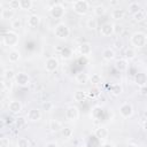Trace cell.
<instances>
[{
    "label": "cell",
    "instance_id": "cell-1",
    "mask_svg": "<svg viewBox=\"0 0 147 147\" xmlns=\"http://www.w3.org/2000/svg\"><path fill=\"white\" fill-rule=\"evenodd\" d=\"M131 44L137 47V48H141L147 46V36L146 33L141 32V31H137L131 36Z\"/></svg>",
    "mask_w": 147,
    "mask_h": 147
},
{
    "label": "cell",
    "instance_id": "cell-2",
    "mask_svg": "<svg viewBox=\"0 0 147 147\" xmlns=\"http://www.w3.org/2000/svg\"><path fill=\"white\" fill-rule=\"evenodd\" d=\"M20 41V36L15 32V31H7L5 34H3V38H2V42L3 45L8 46V47H14L18 44Z\"/></svg>",
    "mask_w": 147,
    "mask_h": 147
},
{
    "label": "cell",
    "instance_id": "cell-3",
    "mask_svg": "<svg viewBox=\"0 0 147 147\" xmlns=\"http://www.w3.org/2000/svg\"><path fill=\"white\" fill-rule=\"evenodd\" d=\"M54 34L59 39H67L70 36V29L65 23H59L54 29Z\"/></svg>",
    "mask_w": 147,
    "mask_h": 147
},
{
    "label": "cell",
    "instance_id": "cell-4",
    "mask_svg": "<svg viewBox=\"0 0 147 147\" xmlns=\"http://www.w3.org/2000/svg\"><path fill=\"white\" fill-rule=\"evenodd\" d=\"M72 9L78 15H85L90 9V3L86 0H77L72 3Z\"/></svg>",
    "mask_w": 147,
    "mask_h": 147
},
{
    "label": "cell",
    "instance_id": "cell-5",
    "mask_svg": "<svg viewBox=\"0 0 147 147\" xmlns=\"http://www.w3.org/2000/svg\"><path fill=\"white\" fill-rule=\"evenodd\" d=\"M64 14H65V8L62 3H55L49 8V15L55 20L62 18Z\"/></svg>",
    "mask_w": 147,
    "mask_h": 147
},
{
    "label": "cell",
    "instance_id": "cell-6",
    "mask_svg": "<svg viewBox=\"0 0 147 147\" xmlns=\"http://www.w3.org/2000/svg\"><path fill=\"white\" fill-rule=\"evenodd\" d=\"M14 80L21 87H26L30 84V77L25 72H18V74H16V77H15Z\"/></svg>",
    "mask_w": 147,
    "mask_h": 147
},
{
    "label": "cell",
    "instance_id": "cell-7",
    "mask_svg": "<svg viewBox=\"0 0 147 147\" xmlns=\"http://www.w3.org/2000/svg\"><path fill=\"white\" fill-rule=\"evenodd\" d=\"M119 114L124 118H129L133 115V107L129 102H124L119 106Z\"/></svg>",
    "mask_w": 147,
    "mask_h": 147
},
{
    "label": "cell",
    "instance_id": "cell-8",
    "mask_svg": "<svg viewBox=\"0 0 147 147\" xmlns=\"http://www.w3.org/2000/svg\"><path fill=\"white\" fill-rule=\"evenodd\" d=\"M79 117V110L75 106H70L65 109V118L68 121H76Z\"/></svg>",
    "mask_w": 147,
    "mask_h": 147
},
{
    "label": "cell",
    "instance_id": "cell-9",
    "mask_svg": "<svg viewBox=\"0 0 147 147\" xmlns=\"http://www.w3.org/2000/svg\"><path fill=\"white\" fill-rule=\"evenodd\" d=\"M26 118L29 122H38L41 118V111L38 108H31L26 114Z\"/></svg>",
    "mask_w": 147,
    "mask_h": 147
},
{
    "label": "cell",
    "instance_id": "cell-10",
    "mask_svg": "<svg viewBox=\"0 0 147 147\" xmlns=\"http://www.w3.org/2000/svg\"><path fill=\"white\" fill-rule=\"evenodd\" d=\"M59 68V60L56 57H49L46 60L45 62V69L48 71V72H53L55 71L56 69Z\"/></svg>",
    "mask_w": 147,
    "mask_h": 147
},
{
    "label": "cell",
    "instance_id": "cell-11",
    "mask_svg": "<svg viewBox=\"0 0 147 147\" xmlns=\"http://www.w3.org/2000/svg\"><path fill=\"white\" fill-rule=\"evenodd\" d=\"M114 33V26L111 23L107 22V23H103L101 26H100V34L102 37H109Z\"/></svg>",
    "mask_w": 147,
    "mask_h": 147
},
{
    "label": "cell",
    "instance_id": "cell-12",
    "mask_svg": "<svg viewBox=\"0 0 147 147\" xmlns=\"http://www.w3.org/2000/svg\"><path fill=\"white\" fill-rule=\"evenodd\" d=\"M22 108H23L22 103L20 101H17V100H11L8 103V110L11 114H20L22 111Z\"/></svg>",
    "mask_w": 147,
    "mask_h": 147
},
{
    "label": "cell",
    "instance_id": "cell-13",
    "mask_svg": "<svg viewBox=\"0 0 147 147\" xmlns=\"http://www.w3.org/2000/svg\"><path fill=\"white\" fill-rule=\"evenodd\" d=\"M14 16H15V10H14V9H11V8H9V7H5V8L1 9V13H0L1 20H3V21H9V20H11Z\"/></svg>",
    "mask_w": 147,
    "mask_h": 147
},
{
    "label": "cell",
    "instance_id": "cell-14",
    "mask_svg": "<svg viewBox=\"0 0 147 147\" xmlns=\"http://www.w3.org/2000/svg\"><path fill=\"white\" fill-rule=\"evenodd\" d=\"M94 134H95V137H96L99 140H105V139L108 138L109 131H108V129L105 127V126H99V127L95 129Z\"/></svg>",
    "mask_w": 147,
    "mask_h": 147
},
{
    "label": "cell",
    "instance_id": "cell-15",
    "mask_svg": "<svg viewBox=\"0 0 147 147\" xmlns=\"http://www.w3.org/2000/svg\"><path fill=\"white\" fill-rule=\"evenodd\" d=\"M39 24H40V16H39V15L32 14V15H30V16L28 17V25H29L30 28H32V29L38 28Z\"/></svg>",
    "mask_w": 147,
    "mask_h": 147
},
{
    "label": "cell",
    "instance_id": "cell-16",
    "mask_svg": "<svg viewBox=\"0 0 147 147\" xmlns=\"http://www.w3.org/2000/svg\"><path fill=\"white\" fill-rule=\"evenodd\" d=\"M49 129H51L52 132L56 133V132H61V130L63 129V126H62V123L60 121H57V119H51L49 121Z\"/></svg>",
    "mask_w": 147,
    "mask_h": 147
},
{
    "label": "cell",
    "instance_id": "cell-17",
    "mask_svg": "<svg viewBox=\"0 0 147 147\" xmlns=\"http://www.w3.org/2000/svg\"><path fill=\"white\" fill-rule=\"evenodd\" d=\"M115 67H116V69H117L118 71H122V72H123V71H126L127 68H129V61L125 60V59H119V60L116 61Z\"/></svg>",
    "mask_w": 147,
    "mask_h": 147
},
{
    "label": "cell",
    "instance_id": "cell-18",
    "mask_svg": "<svg viewBox=\"0 0 147 147\" xmlns=\"http://www.w3.org/2000/svg\"><path fill=\"white\" fill-rule=\"evenodd\" d=\"M124 16H125V10L122 9V8H115L111 11V17L115 21H121V20L124 18Z\"/></svg>",
    "mask_w": 147,
    "mask_h": 147
},
{
    "label": "cell",
    "instance_id": "cell-19",
    "mask_svg": "<svg viewBox=\"0 0 147 147\" xmlns=\"http://www.w3.org/2000/svg\"><path fill=\"white\" fill-rule=\"evenodd\" d=\"M78 49H79V53L82 54V55H90L91 53H92V46H91V44H88V42H83V44H80L79 45V47H78Z\"/></svg>",
    "mask_w": 147,
    "mask_h": 147
},
{
    "label": "cell",
    "instance_id": "cell-20",
    "mask_svg": "<svg viewBox=\"0 0 147 147\" xmlns=\"http://www.w3.org/2000/svg\"><path fill=\"white\" fill-rule=\"evenodd\" d=\"M75 79H76V83H77V84H79V85H85V84L90 80V76H88L87 74H85V72H79V74L76 75Z\"/></svg>",
    "mask_w": 147,
    "mask_h": 147
},
{
    "label": "cell",
    "instance_id": "cell-21",
    "mask_svg": "<svg viewBox=\"0 0 147 147\" xmlns=\"http://www.w3.org/2000/svg\"><path fill=\"white\" fill-rule=\"evenodd\" d=\"M21 59V53L17 49H11L8 53V61L11 63H16Z\"/></svg>",
    "mask_w": 147,
    "mask_h": 147
},
{
    "label": "cell",
    "instance_id": "cell-22",
    "mask_svg": "<svg viewBox=\"0 0 147 147\" xmlns=\"http://www.w3.org/2000/svg\"><path fill=\"white\" fill-rule=\"evenodd\" d=\"M134 82H136L137 85H139V87L146 85V83H147V75L144 74V72H139V74H137L136 77H134Z\"/></svg>",
    "mask_w": 147,
    "mask_h": 147
},
{
    "label": "cell",
    "instance_id": "cell-23",
    "mask_svg": "<svg viewBox=\"0 0 147 147\" xmlns=\"http://www.w3.org/2000/svg\"><path fill=\"white\" fill-rule=\"evenodd\" d=\"M102 57L106 60V61H111L115 59V51L110 47L108 48H105L103 52H102Z\"/></svg>",
    "mask_w": 147,
    "mask_h": 147
},
{
    "label": "cell",
    "instance_id": "cell-24",
    "mask_svg": "<svg viewBox=\"0 0 147 147\" xmlns=\"http://www.w3.org/2000/svg\"><path fill=\"white\" fill-rule=\"evenodd\" d=\"M93 13H94L95 16L100 17V16H103L107 13V8L103 5H96V6L93 7Z\"/></svg>",
    "mask_w": 147,
    "mask_h": 147
},
{
    "label": "cell",
    "instance_id": "cell-25",
    "mask_svg": "<svg viewBox=\"0 0 147 147\" xmlns=\"http://www.w3.org/2000/svg\"><path fill=\"white\" fill-rule=\"evenodd\" d=\"M86 92L85 91H83V90H77L75 93H74V100L76 101V102H82V101H84L85 99H86Z\"/></svg>",
    "mask_w": 147,
    "mask_h": 147
},
{
    "label": "cell",
    "instance_id": "cell-26",
    "mask_svg": "<svg viewBox=\"0 0 147 147\" xmlns=\"http://www.w3.org/2000/svg\"><path fill=\"white\" fill-rule=\"evenodd\" d=\"M86 26H87L88 30H92V31L96 30L98 29V21H96V18L93 17V16L88 17L87 21H86Z\"/></svg>",
    "mask_w": 147,
    "mask_h": 147
},
{
    "label": "cell",
    "instance_id": "cell-27",
    "mask_svg": "<svg viewBox=\"0 0 147 147\" xmlns=\"http://www.w3.org/2000/svg\"><path fill=\"white\" fill-rule=\"evenodd\" d=\"M16 77V74L14 72L13 69H5L2 72V79H7V80H14Z\"/></svg>",
    "mask_w": 147,
    "mask_h": 147
},
{
    "label": "cell",
    "instance_id": "cell-28",
    "mask_svg": "<svg viewBox=\"0 0 147 147\" xmlns=\"http://www.w3.org/2000/svg\"><path fill=\"white\" fill-rule=\"evenodd\" d=\"M110 92H111L113 95L118 96V95L122 94V92H123V87H122L121 84H113V85L110 86Z\"/></svg>",
    "mask_w": 147,
    "mask_h": 147
},
{
    "label": "cell",
    "instance_id": "cell-29",
    "mask_svg": "<svg viewBox=\"0 0 147 147\" xmlns=\"http://www.w3.org/2000/svg\"><path fill=\"white\" fill-rule=\"evenodd\" d=\"M33 6V2L31 0H20V7L24 10H30Z\"/></svg>",
    "mask_w": 147,
    "mask_h": 147
},
{
    "label": "cell",
    "instance_id": "cell-30",
    "mask_svg": "<svg viewBox=\"0 0 147 147\" xmlns=\"http://www.w3.org/2000/svg\"><path fill=\"white\" fill-rule=\"evenodd\" d=\"M90 82H91L94 86H98L99 84H101L102 78H101V76H100L99 74H93L92 76H90Z\"/></svg>",
    "mask_w": 147,
    "mask_h": 147
},
{
    "label": "cell",
    "instance_id": "cell-31",
    "mask_svg": "<svg viewBox=\"0 0 147 147\" xmlns=\"http://www.w3.org/2000/svg\"><path fill=\"white\" fill-rule=\"evenodd\" d=\"M127 9H129V13H131L132 15H134L136 13H138V11L140 10V5H139L138 2H131V3L129 5Z\"/></svg>",
    "mask_w": 147,
    "mask_h": 147
},
{
    "label": "cell",
    "instance_id": "cell-32",
    "mask_svg": "<svg viewBox=\"0 0 147 147\" xmlns=\"http://www.w3.org/2000/svg\"><path fill=\"white\" fill-rule=\"evenodd\" d=\"M124 57L125 60H133L136 57V51L133 48H126L124 52Z\"/></svg>",
    "mask_w": 147,
    "mask_h": 147
},
{
    "label": "cell",
    "instance_id": "cell-33",
    "mask_svg": "<svg viewBox=\"0 0 147 147\" xmlns=\"http://www.w3.org/2000/svg\"><path fill=\"white\" fill-rule=\"evenodd\" d=\"M132 17H133V20L136 22H141V21H144L146 18V14L142 10H139L138 13H136L134 15H132Z\"/></svg>",
    "mask_w": 147,
    "mask_h": 147
},
{
    "label": "cell",
    "instance_id": "cell-34",
    "mask_svg": "<svg viewBox=\"0 0 147 147\" xmlns=\"http://www.w3.org/2000/svg\"><path fill=\"white\" fill-rule=\"evenodd\" d=\"M10 26H11V29H13L14 31H16V30H20V29L22 28V21H21L20 18H14V20L11 21V24H10Z\"/></svg>",
    "mask_w": 147,
    "mask_h": 147
},
{
    "label": "cell",
    "instance_id": "cell-35",
    "mask_svg": "<svg viewBox=\"0 0 147 147\" xmlns=\"http://www.w3.org/2000/svg\"><path fill=\"white\" fill-rule=\"evenodd\" d=\"M15 124H16V126H17L18 129L25 126V124H26V119H25V117H23V116H18V117H16V118H15Z\"/></svg>",
    "mask_w": 147,
    "mask_h": 147
},
{
    "label": "cell",
    "instance_id": "cell-36",
    "mask_svg": "<svg viewBox=\"0 0 147 147\" xmlns=\"http://www.w3.org/2000/svg\"><path fill=\"white\" fill-rule=\"evenodd\" d=\"M72 130L70 129V127H63L62 130H61V134H62V137L64 138V139H69V138H71L72 137Z\"/></svg>",
    "mask_w": 147,
    "mask_h": 147
},
{
    "label": "cell",
    "instance_id": "cell-37",
    "mask_svg": "<svg viewBox=\"0 0 147 147\" xmlns=\"http://www.w3.org/2000/svg\"><path fill=\"white\" fill-rule=\"evenodd\" d=\"M113 26H114V34L119 36V34H122V33H123L124 28H123V25H122V24H119V23H115V24H113Z\"/></svg>",
    "mask_w": 147,
    "mask_h": 147
},
{
    "label": "cell",
    "instance_id": "cell-38",
    "mask_svg": "<svg viewBox=\"0 0 147 147\" xmlns=\"http://www.w3.org/2000/svg\"><path fill=\"white\" fill-rule=\"evenodd\" d=\"M41 107H42V110H45V111L49 113V111H52V110H53L54 105H53V102H51V101H45V102H42Z\"/></svg>",
    "mask_w": 147,
    "mask_h": 147
},
{
    "label": "cell",
    "instance_id": "cell-39",
    "mask_svg": "<svg viewBox=\"0 0 147 147\" xmlns=\"http://www.w3.org/2000/svg\"><path fill=\"white\" fill-rule=\"evenodd\" d=\"M101 115H102V108L99 107V106H95V107L92 109V116H93L94 118H99Z\"/></svg>",
    "mask_w": 147,
    "mask_h": 147
},
{
    "label": "cell",
    "instance_id": "cell-40",
    "mask_svg": "<svg viewBox=\"0 0 147 147\" xmlns=\"http://www.w3.org/2000/svg\"><path fill=\"white\" fill-rule=\"evenodd\" d=\"M13 80H7V79H2V90H8V91H10L11 90V87H13V83H11Z\"/></svg>",
    "mask_w": 147,
    "mask_h": 147
},
{
    "label": "cell",
    "instance_id": "cell-41",
    "mask_svg": "<svg viewBox=\"0 0 147 147\" xmlns=\"http://www.w3.org/2000/svg\"><path fill=\"white\" fill-rule=\"evenodd\" d=\"M8 7L11 8V9H14V10H16L18 8L21 9V7H20V0H10L8 2Z\"/></svg>",
    "mask_w": 147,
    "mask_h": 147
},
{
    "label": "cell",
    "instance_id": "cell-42",
    "mask_svg": "<svg viewBox=\"0 0 147 147\" xmlns=\"http://www.w3.org/2000/svg\"><path fill=\"white\" fill-rule=\"evenodd\" d=\"M30 142L26 138H20L17 141V147H29Z\"/></svg>",
    "mask_w": 147,
    "mask_h": 147
},
{
    "label": "cell",
    "instance_id": "cell-43",
    "mask_svg": "<svg viewBox=\"0 0 147 147\" xmlns=\"http://www.w3.org/2000/svg\"><path fill=\"white\" fill-rule=\"evenodd\" d=\"M0 147H9V139L7 137H2L0 139Z\"/></svg>",
    "mask_w": 147,
    "mask_h": 147
},
{
    "label": "cell",
    "instance_id": "cell-44",
    "mask_svg": "<svg viewBox=\"0 0 147 147\" xmlns=\"http://www.w3.org/2000/svg\"><path fill=\"white\" fill-rule=\"evenodd\" d=\"M99 94H100L99 88H98L96 86H94V87H92V88L90 90V94H88V95L93 98V96H96V95H99Z\"/></svg>",
    "mask_w": 147,
    "mask_h": 147
},
{
    "label": "cell",
    "instance_id": "cell-45",
    "mask_svg": "<svg viewBox=\"0 0 147 147\" xmlns=\"http://www.w3.org/2000/svg\"><path fill=\"white\" fill-rule=\"evenodd\" d=\"M70 55H71V51H70L69 48H64V49L62 51V57H63V59H69Z\"/></svg>",
    "mask_w": 147,
    "mask_h": 147
},
{
    "label": "cell",
    "instance_id": "cell-46",
    "mask_svg": "<svg viewBox=\"0 0 147 147\" xmlns=\"http://www.w3.org/2000/svg\"><path fill=\"white\" fill-rule=\"evenodd\" d=\"M139 91H140V93H141L142 95H146V96H147V85H144V86H140V88H139Z\"/></svg>",
    "mask_w": 147,
    "mask_h": 147
},
{
    "label": "cell",
    "instance_id": "cell-47",
    "mask_svg": "<svg viewBox=\"0 0 147 147\" xmlns=\"http://www.w3.org/2000/svg\"><path fill=\"white\" fill-rule=\"evenodd\" d=\"M45 147H59V145L56 142H54V141H49V142H47L45 145Z\"/></svg>",
    "mask_w": 147,
    "mask_h": 147
},
{
    "label": "cell",
    "instance_id": "cell-48",
    "mask_svg": "<svg viewBox=\"0 0 147 147\" xmlns=\"http://www.w3.org/2000/svg\"><path fill=\"white\" fill-rule=\"evenodd\" d=\"M101 147H114V145H113L111 142H105Z\"/></svg>",
    "mask_w": 147,
    "mask_h": 147
},
{
    "label": "cell",
    "instance_id": "cell-49",
    "mask_svg": "<svg viewBox=\"0 0 147 147\" xmlns=\"http://www.w3.org/2000/svg\"><path fill=\"white\" fill-rule=\"evenodd\" d=\"M142 129H144V131H145V132H147V119L142 123Z\"/></svg>",
    "mask_w": 147,
    "mask_h": 147
},
{
    "label": "cell",
    "instance_id": "cell-50",
    "mask_svg": "<svg viewBox=\"0 0 147 147\" xmlns=\"http://www.w3.org/2000/svg\"><path fill=\"white\" fill-rule=\"evenodd\" d=\"M118 3V1H110V5L111 6H115V5H117Z\"/></svg>",
    "mask_w": 147,
    "mask_h": 147
},
{
    "label": "cell",
    "instance_id": "cell-51",
    "mask_svg": "<svg viewBox=\"0 0 147 147\" xmlns=\"http://www.w3.org/2000/svg\"><path fill=\"white\" fill-rule=\"evenodd\" d=\"M125 147H137V146H136L134 144H129V145H126Z\"/></svg>",
    "mask_w": 147,
    "mask_h": 147
},
{
    "label": "cell",
    "instance_id": "cell-52",
    "mask_svg": "<svg viewBox=\"0 0 147 147\" xmlns=\"http://www.w3.org/2000/svg\"><path fill=\"white\" fill-rule=\"evenodd\" d=\"M145 116H146V118H147V109L145 110Z\"/></svg>",
    "mask_w": 147,
    "mask_h": 147
},
{
    "label": "cell",
    "instance_id": "cell-53",
    "mask_svg": "<svg viewBox=\"0 0 147 147\" xmlns=\"http://www.w3.org/2000/svg\"><path fill=\"white\" fill-rule=\"evenodd\" d=\"M146 85H147V83H146Z\"/></svg>",
    "mask_w": 147,
    "mask_h": 147
},
{
    "label": "cell",
    "instance_id": "cell-54",
    "mask_svg": "<svg viewBox=\"0 0 147 147\" xmlns=\"http://www.w3.org/2000/svg\"><path fill=\"white\" fill-rule=\"evenodd\" d=\"M85 147H87V146H85Z\"/></svg>",
    "mask_w": 147,
    "mask_h": 147
}]
</instances>
